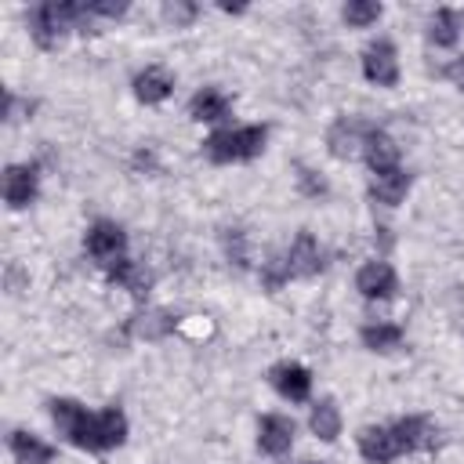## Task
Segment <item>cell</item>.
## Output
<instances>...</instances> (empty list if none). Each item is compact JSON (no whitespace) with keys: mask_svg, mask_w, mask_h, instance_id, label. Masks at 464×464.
<instances>
[{"mask_svg":"<svg viewBox=\"0 0 464 464\" xmlns=\"http://www.w3.org/2000/svg\"><path fill=\"white\" fill-rule=\"evenodd\" d=\"M170 87H174V80H170L167 69H160V65H152V69H145V72L134 76V94H138V102H145V105L163 102V98L170 94Z\"/></svg>","mask_w":464,"mask_h":464,"instance_id":"ac0fdd59","label":"cell"},{"mask_svg":"<svg viewBox=\"0 0 464 464\" xmlns=\"http://www.w3.org/2000/svg\"><path fill=\"white\" fill-rule=\"evenodd\" d=\"M406 188H410V174H406L402 167H395V170H388V174H377V178L370 181V196H373L377 203H384V207L402 203Z\"/></svg>","mask_w":464,"mask_h":464,"instance_id":"d6986e66","label":"cell"},{"mask_svg":"<svg viewBox=\"0 0 464 464\" xmlns=\"http://www.w3.org/2000/svg\"><path fill=\"white\" fill-rule=\"evenodd\" d=\"M152 167H156L152 152H149V149H138V152H134V170H152Z\"/></svg>","mask_w":464,"mask_h":464,"instance_id":"1f68e13d","label":"cell"},{"mask_svg":"<svg viewBox=\"0 0 464 464\" xmlns=\"http://www.w3.org/2000/svg\"><path fill=\"white\" fill-rule=\"evenodd\" d=\"M105 276H109V283H116V286H123V290H130V297H134V301H145V297H149L152 276H149L141 265H134V261L120 257V261H112V265L105 268Z\"/></svg>","mask_w":464,"mask_h":464,"instance_id":"7c38bea8","label":"cell"},{"mask_svg":"<svg viewBox=\"0 0 464 464\" xmlns=\"http://www.w3.org/2000/svg\"><path fill=\"white\" fill-rule=\"evenodd\" d=\"M381 18V4H373V0H352L348 7H344V22L348 25H373Z\"/></svg>","mask_w":464,"mask_h":464,"instance_id":"d4e9b609","label":"cell"},{"mask_svg":"<svg viewBox=\"0 0 464 464\" xmlns=\"http://www.w3.org/2000/svg\"><path fill=\"white\" fill-rule=\"evenodd\" d=\"M268 377H272V384H276V392H279L283 399H290V402H304V399H308L312 377H308L304 366H297V362H279Z\"/></svg>","mask_w":464,"mask_h":464,"instance_id":"4fadbf2b","label":"cell"},{"mask_svg":"<svg viewBox=\"0 0 464 464\" xmlns=\"http://www.w3.org/2000/svg\"><path fill=\"white\" fill-rule=\"evenodd\" d=\"M51 417H54L58 431H62L72 446L94 450V417H91L80 402H72V399H54V402H51Z\"/></svg>","mask_w":464,"mask_h":464,"instance_id":"3957f363","label":"cell"},{"mask_svg":"<svg viewBox=\"0 0 464 464\" xmlns=\"http://www.w3.org/2000/svg\"><path fill=\"white\" fill-rule=\"evenodd\" d=\"M359 453H362L370 464H388V460H395L402 450H399L392 428H366V431L359 435Z\"/></svg>","mask_w":464,"mask_h":464,"instance_id":"5bb4252c","label":"cell"},{"mask_svg":"<svg viewBox=\"0 0 464 464\" xmlns=\"http://www.w3.org/2000/svg\"><path fill=\"white\" fill-rule=\"evenodd\" d=\"M4 199L14 210L29 207L36 199V167H7V174H4Z\"/></svg>","mask_w":464,"mask_h":464,"instance_id":"8fae6325","label":"cell"},{"mask_svg":"<svg viewBox=\"0 0 464 464\" xmlns=\"http://www.w3.org/2000/svg\"><path fill=\"white\" fill-rule=\"evenodd\" d=\"M221 243H225V254H228V261H232L236 268H246V236H243L239 228H225Z\"/></svg>","mask_w":464,"mask_h":464,"instance_id":"4316f807","label":"cell"},{"mask_svg":"<svg viewBox=\"0 0 464 464\" xmlns=\"http://www.w3.org/2000/svg\"><path fill=\"white\" fill-rule=\"evenodd\" d=\"M362 72L370 83L377 87H395L399 83V58H395V47L388 40H373L366 51H362Z\"/></svg>","mask_w":464,"mask_h":464,"instance_id":"5b68a950","label":"cell"},{"mask_svg":"<svg viewBox=\"0 0 464 464\" xmlns=\"http://www.w3.org/2000/svg\"><path fill=\"white\" fill-rule=\"evenodd\" d=\"M359 337H362V344L370 352H392V348L402 344V326H395V323H366L359 330Z\"/></svg>","mask_w":464,"mask_h":464,"instance_id":"7402d4cb","label":"cell"},{"mask_svg":"<svg viewBox=\"0 0 464 464\" xmlns=\"http://www.w3.org/2000/svg\"><path fill=\"white\" fill-rule=\"evenodd\" d=\"M362 156H366V167H370L373 174H388V170L399 167V145H395L384 130H377V127H366Z\"/></svg>","mask_w":464,"mask_h":464,"instance_id":"52a82bcc","label":"cell"},{"mask_svg":"<svg viewBox=\"0 0 464 464\" xmlns=\"http://www.w3.org/2000/svg\"><path fill=\"white\" fill-rule=\"evenodd\" d=\"M286 265H290V276H319L323 272V250L315 243L312 232H297V239L290 243V254H286Z\"/></svg>","mask_w":464,"mask_h":464,"instance_id":"9c48e42d","label":"cell"},{"mask_svg":"<svg viewBox=\"0 0 464 464\" xmlns=\"http://www.w3.org/2000/svg\"><path fill=\"white\" fill-rule=\"evenodd\" d=\"M362 138H366V127L359 123V120H337L330 130H326V145H330V152L337 156V160H348L355 149H362Z\"/></svg>","mask_w":464,"mask_h":464,"instance_id":"9a60e30c","label":"cell"},{"mask_svg":"<svg viewBox=\"0 0 464 464\" xmlns=\"http://www.w3.org/2000/svg\"><path fill=\"white\" fill-rule=\"evenodd\" d=\"M308 424H312V431H315L323 442H334V439L341 435V413H337V406H334L330 399H323V402L312 406Z\"/></svg>","mask_w":464,"mask_h":464,"instance_id":"603a6c76","label":"cell"},{"mask_svg":"<svg viewBox=\"0 0 464 464\" xmlns=\"http://www.w3.org/2000/svg\"><path fill=\"white\" fill-rule=\"evenodd\" d=\"M174 326H178V315H174V312H167V308L141 312V315H134V323H130V330H134L138 337H145V341H163Z\"/></svg>","mask_w":464,"mask_h":464,"instance_id":"ffe728a7","label":"cell"},{"mask_svg":"<svg viewBox=\"0 0 464 464\" xmlns=\"http://www.w3.org/2000/svg\"><path fill=\"white\" fill-rule=\"evenodd\" d=\"M286 279H290V265H286V257H272V261L261 265V286H265V290H279Z\"/></svg>","mask_w":464,"mask_h":464,"instance_id":"484cf974","label":"cell"},{"mask_svg":"<svg viewBox=\"0 0 464 464\" xmlns=\"http://www.w3.org/2000/svg\"><path fill=\"white\" fill-rule=\"evenodd\" d=\"M127 439V417L120 406H109L94 417V450H112Z\"/></svg>","mask_w":464,"mask_h":464,"instance_id":"2e32d148","label":"cell"},{"mask_svg":"<svg viewBox=\"0 0 464 464\" xmlns=\"http://www.w3.org/2000/svg\"><path fill=\"white\" fill-rule=\"evenodd\" d=\"M446 80H450L453 87H460V91H464V54H460V58H453V62L446 65Z\"/></svg>","mask_w":464,"mask_h":464,"instance_id":"4dcf8cb0","label":"cell"},{"mask_svg":"<svg viewBox=\"0 0 464 464\" xmlns=\"http://www.w3.org/2000/svg\"><path fill=\"white\" fill-rule=\"evenodd\" d=\"M72 22L76 25L83 22V4H69V0H62V4H40L29 14V33H33V40L44 51H51V47L62 44V36H65V29Z\"/></svg>","mask_w":464,"mask_h":464,"instance_id":"7a4b0ae2","label":"cell"},{"mask_svg":"<svg viewBox=\"0 0 464 464\" xmlns=\"http://www.w3.org/2000/svg\"><path fill=\"white\" fill-rule=\"evenodd\" d=\"M290 442H294V420L283 413H265L257 424V446L268 457H283L290 450Z\"/></svg>","mask_w":464,"mask_h":464,"instance_id":"ba28073f","label":"cell"},{"mask_svg":"<svg viewBox=\"0 0 464 464\" xmlns=\"http://www.w3.org/2000/svg\"><path fill=\"white\" fill-rule=\"evenodd\" d=\"M123 246H127V236H123V228L116 221H94L87 228V254L98 265L109 268L112 261H120L123 257Z\"/></svg>","mask_w":464,"mask_h":464,"instance_id":"277c9868","label":"cell"},{"mask_svg":"<svg viewBox=\"0 0 464 464\" xmlns=\"http://www.w3.org/2000/svg\"><path fill=\"white\" fill-rule=\"evenodd\" d=\"M297 181H301V192L304 196H323L326 192V181L315 170H308V167H297Z\"/></svg>","mask_w":464,"mask_h":464,"instance_id":"f1b7e54d","label":"cell"},{"mask_svg":"<svg viewBox=\"0 0 464 464\" xmlns=\"http://www.w3.org/2000/svg\"><path fill=\"white\" fill-rule=\"evenodd\" d=\"M83 7H87L91 18H120L127 11L123 0H94V4H83Z\"/></svg>","mask_w":464,"mask_h":464,"instance_id":"83f0119b","label":"cell"},{"mask_svg":"<svg viewBox=\"0 0 464 464\" xmlns=\"http://www.w3.org/2000/svg\"><path fill=\"white\" fill-rule=\"evenodd\" d=\"M392 431H395V442H399L402 453L406 450H435L439 446V431H435V424L428 417H402Z\"/></svg>","mask_w":464,"mask_h":464,"instance_id":"30bf717a","label":"cell"},{"mask_svg":"<svg viewBox=\"0 0 464 464\" xmlns=\"http://www.w3.org/2000/svg\"><path fill=\"white\" fill-rule=\"evenodd\" d=\"M457 25H460V22H457V14H453L450 7L435 11L431 29H428V33H431V44H435V47H453V44H457V33H460Z\"/></svg>","mask_w":464,"mask_h":464,"instance_id":"cb8c5ba5","label":"cell"},{"mask_svg":"<svg viewBox=\"0 0 464 464\" xmlns=\"http://www.w3.org/2000/svg\"><path fill=\"white\" fill-rule=\"evenodd\" d=\"M228 98L221 94V91H214V87H203L192 102H188V116L192 120H199V123H221L225 116H228Z\"/></svg>","mask_w":464,"mask_h":464,"instance_id":"e0dca14e","label":"cell"},{"mask_svg":"<svg viewBox=\"0 0 464 464\" xmlns=\"http://www.w3.org/2000/svg\"><path fill=\"white\" fill-rule=\"evenodd\" d=\"M355 286H359V294L370 297V301H388V297H395L399 279H395V272H392L388 261H366V265L359 268V276H355Z\"/></svg>","mask_w":464,"mask_h":464,"instance_id":"8992f818","label":"cell"},{"mask_svg":"<svg viewBox=\"0 0 464 464\" xmlns=\"http://www.w3.org/2000/svg\"><path fill=\"white\" fill-rule=\"evenodd\" d=\"M163 14H167L174 25H188V22L196 18V4H178V0H174V4L163 7Z\"/></svg>","mask_w":464,"mask_h":464,"instance_id":"f546056e","label":"cell"},{"mask_svg":"<svg viewBox=\"0 0 464 464\" xmlns=\"http://www.w3.org/2000/svg\"><path fill=\"white\" fill-rule=\"evenodd\" d=\"M11 453L18 464H51L54 460V450L40 439H33L29 431H11Z\"/></svg>","mask_w":464,"mask_h":464,"instance_id":"44dd1931","label":"cell"},{"mask_svg":"<svg viewBox=\"0 0 464 464\" xmlns=\"http://www.w3.org/2000/svg\"><path fill=\"white\" fill-rule=\"evenodd\" d=\"M265 141H268V127L250 123V127H236V130H214L203 141V152L210 163H236V160L261 156Z\"/></svg>","mask_w":464,"mask_h":464,"instance_id":"6da1fadb","label":"cell"}]
</instances>
